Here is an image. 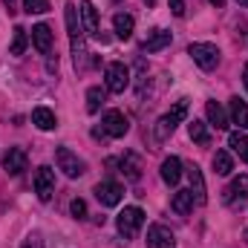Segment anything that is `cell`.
Masks as SVG:
<instances>
[{"label":"cell","instance_id":"cell-9","mask_svg":"<svg viewBox=\"0 0 248 248\" xmlns=\"http://www.w3.org/2000/svg\"><path fill=\"white\" fill-rule=\"evenodd\" d=\"M52 190H55V170L52 168H38L35 170V193L41 202H49L52 199Z\"/></svg>","mask_w":248,"mask_h":248},{"label":"cell","instance_id":"cell-26","mask_svg":"<svg viewBox=\"0 0 248 248\" xmlns=\"http://www.w3.org/2000/svg\"><path fill=\"white\" fill-rule=\"evenodd\" d=\"M26 46H29V35H26V29H23V26H15V35H12V46H9V52H12V55H23Z\"/></svg>","mask_w":248,"mask_h":248},{"label":"cell","instance_id":"cell-27","mask_svg":"<svg viewBox=\"0 0 248 248\" xmlns=\"http://www.w3.org/2000/svg\"><path fill=\"white\" fill-rule=\"evenodd\" d=\"M187 133H190V139L196 141V144H211V133H208V127H205V122H193L187 124Z\"/></svg>","mask_w":248,"mask_h":248},{"label":"cell","instance_id":"cell-37","mask_svg":"<svg viewBox=\"0 0 248 248\" xmlns=\"http://www.w3.org/2000/svg\"><path fill=\"white\" fill-rule=\"evenodd\" d=\"M246 237H248V231H246Z\"/></svg>","mask_w":248,"mask_h":248},{"label":"cell","instance_id":"cell-7","mask_svg":"<svg viewBox=\"0 0 248 248\" xmlns=\"http://www.w3.org/2000/svg\"><path fill=\"white\" fill-rule=\"evenodd\" d=\"M101 130H104V136L122 139V136H127V130H130V122H127V116L119 113V110H107L104 119H101Z\"/></svg>","mask_w":248,"mask_h":248},{"label":"cell","instance_id":"cell-19","mask_svg":"<svg viewBox=\"0 0 248 248\" xmlns=\"http://www.w3.org/2000/svg\"><path fill=\"white\" fill-rule=\"evenodd\" d=\"M170 208H173L179 217H187V214L193 211V193H190V187H187V190H176V193H173Z\"/></svg>","mask_w":248,"mask_h":248},{"label":"cell","instance_id":"cell-34","mask_svg":"<svg viewBox=\"0 0 248 248\" xmlns=\"http://www.w3.org/2000/svg\"><path fill=\"white\" fill-rule=\"evenodd\" d=\"M211 3H214L217 9H222V6H225V0H211Z\"/></svg>","mask_w":248,"mask_h":248},{"label":"cell","instance_id":"cell-31","mask_svg":"<svg viewBox=\"0 0 248 248\" xmlns=\"http://www.w3.org/2000/svg\"><path fill=\"white\" fill-rule=\"evenodd\" d=\"M23 248H44V243H41V234H29V237L23 240Z\"/></svg>","mask_w":248,"mask_h":248},{"label":"cell","instance_id":"cell-23","mask_svg":"<svg viewBox=\"0 0 248 248\" xmlns=\"http://www.w3.org/2000/svg\"><path fill=\"white\" fill-rule=\"evenodd\" d=\"M214 170H217V176H231L234 159H231L228 150H217V153H214Z\"/></svg>","mask_w":248,"mask_h":248},{"label":"cell","instance_id":"cell-18","mask_svg":"<svg viewBox=\"0 0 248 248\" xmlns=\"http://www.w3.org/2000/svg\"><path fill=\"white\" fill-rule=\"evenodd\" d=\"M32 124L41 127V130H55L58 127V119H55V113L49 107H35L32 110Z\"/></svg>","mask_w":248,"mask_h":248},{"label":"cell","instance_id":"cell-22","mask_svg":"<svg viewBox=\"0 0 248 248\" xmlns=\"http://www.w3.org/2000/svg\"><path fill=\"white\" fill-rule=\"evenodd\" d=\"M228 110H231V122L237 124V127H243V130H248V104L246 101L243 98H231Z\"/></svg>","mask_w":248,"mask_h":248},{"label":"cell","instance_id":"cell-35","mask_svg":"<svg viewBox=\"0 0 248 248\" xmlns=\"http://www.w3.org/2000/svg\"><path fill=\"white\" fill-rule=\"evenodd\" d=\"M237 3H240V6H243V9H248V0H237Z\"/></svg>","mask_w":248,"mask_h":248},{"label":"cell","instance_id":"cell-3","mask_svg":"<svg viewBox=\"0 0 248 248\" xmlns=\"http://www.w3.org/2000/svg\"><path fill=\"white\" fill-rule=\"evenodd\" d=\"M116 225H119V234L122 237H136L139 231H141V225H144V211L141 208H136V205H130V208H124L122 214L116 217Z\"/></svg>","mask_w":248,"mask_h":248},{"label":"cell","instance_id":"cell-32","mask_svg":"<svg viewBox=\"0 0 248 248\" xmlns=\"http://www.w3.org/2000/svg\"><path fill=\"white\" fill-rule=\"evenodd\" d=\"M170 12L176 17H185V0H170Z\"/></svg>","mask_w":248,"mask_h":248},{"label":"cell","instance_id":"cell-29","mask_svg":"<svg viewBox=\"0 0 248 248\" xmlns=\"http://www.w3.org/2000/svg\"><path fill=\"white\" fill-rule=\"evenodd\" d=\"M23 9L29 15H44V12H49V0H23Z\"/></svg>","mask_w":248,"mask_h":248},{"label":"cell","instance_id":"cell-24","mask_svg":"<svg viewBox=\"0 0 248 248\" xmlns=\"http://www.w3.org/2000/svg\"><path fill=\"white\" fill-rule=\"evenodd\" d=\"M237 196H240V199H248V176L246 173L237 176V179L228 185V190H225V199H228V202H234Z\"/></svg>","mask_w":248,"mask_h":248},{"label":"cell","instance_id":"cell-4","mask_svg":"<svg viewBox=\"0 0 248 248\" xmlns=\"http://www.w3.org/2000/svg\"><path fill=\"white\" fill-rule=\"evenodd\" d=\"M104 78H107V90H110V93H124V90L130 87V69H127L122 61L107 63Z\"/></svg>","mask_w":248,"mask_h":248},{"label":"cell","instance_id":"cell-15","mask_svg":"<svg viewBox=\"0 0 248 248\" xmlns=\"http://www.w3.org/2000/svg\"><path fill=\"white\" fill-rule=\"evenodd\" d=\"M187 179H190V193H193V199L199 202V205H205L208 202V193H205V179H202V170L193 165V168H187Z\"/></svg>","mask_w":248,"mask_h":248},{"label":"cell","instance_id":"cell-13","mask_svg":"<svg viewBox=\"0 0 248 248\" xmlns=\"http://www.w3.org/2000/svg\"><path fill=\"white\" fill-rule=\"evenodd\" d=\"M32 44H35V49H38V52L49 55V52H52V29H49L46 23L32 26Z\"/></svg>","mask_w":248,"mask_h":248},{"label":"cell","instance_id":"cell-5","mask_svg":"<svg viewBox=\"0 0 248 248\" xmlns=\"http://www.w3.org/2000/svg\"><path fill=\"white\" fill-rule=\"evenodd\" d=\"M187 55L199 63L202 69H217V63H219V49L214 44H190Z\"/></svg>","mask_w":248,"mask_h":248},{"label":"cell","instance_id":"cell-14","mask_svg":"<svg viewBox=\"0 0 248 248\" xmlns=\"http://www.w3.org/2000/svg\"><path fill=\"white\" fill-rule=\"evenodd\" d=\"M162 179L168 185H179V179H182V159L179 156H168L162 162Z\"/></svg>","mask_w":248,"mask_h":248},{"label":"cell","instance_id":"cell-21","mask_svg":"<svg viewBox=\"0 0 248 248\" xmlns=\"http://www.w3.org/2000/svg\"><path fill=\"white\" fill-rule=\"evenodd\" d=\"M205 113H208V122L214 124L217 130H228V124H231L228 122V113H225L217 101H208V104H205Z\"/></svg>","mask_w":248,"mask_h":248},{"label":"cell","instance_id":"cell-1","mask_svg":"<svg viewBox=\"0 0 248 248\" xmlns=\"http://www.w3.org/2000/svg\"><path fill=\"white\" fill-rule=\"evenodd\" d=\"M63 20H66V32H69V44H72V58H75V69H84V58H87V49H84V26L78 23V9L75 3H66L63 6Z\"/></svg>","mask_w":248,"mask_h":248},{"label":"cell","instance_id":"cell-6","mask_svg":"<svg viewBox=\"0 0 248 248\" xmlns=\"http://www.w3.org/2000/svg\"><path fill=\"white\" fill-rule=\"evenodd\" d=\"M55 165H58V170H63L69 179H78V176L84 173V162H81L69 147H58V150H55Z\"/></svg>","mask_w":248,"mask_h":248},{"label":"cell","instance_id":"cell-2","mask_svg":"<svg viewBox=\"0 0 248 248\" xmlns=\"http://www.w3.org/2000/svg\"><path fill=\"white\" fill-rule=\"evenodd\" d=\"M185 113H187V101L182 98L168 116H162L159 122H156V127H153V139L156 141H168V136H173V130H176V124L185 119Z\"/></svg>","mask_w":248,"mask_h":248},{"label":"cell","instance_id":"cell-10","mask_svg":"<svg viewBox=\"0 0 248 248\" xmlns=\"http://www.w3.org/2000/svg\"><path fill=\"white\" fill-rule=\"evenodd\" d=\"M147 248H176V237L165 225H150L147 228Z\"/></svg>","mask_w":248,"mask_h":248},{"label":"cell","instance_id":"cell-12","mask_svg":"<svg viewBox=\"0 0 248 248\" xmlns=\"http://www.w3.org/2000/svg\"><path fill=\"white\" fill-rule=\"evenodd\" d=\"M81 26H84V32L87 35H101V26H98V12H95V6L90 3V0H81Z\"/></svg>","mask_w":248,"mask_h":248},{"label":"cell","instance_id":"cell-16","mask_svg":"<svg viewBox=\"0 0 248 248\" xmlns=\"http://www.w3.org/2000/svg\"><path fill=\"white\" fill-rule=\"evenodd\" d=\"M165 46H170V32H165V29H153V32L147 35V41L141 44L144 52H159V49H165Z\"/></svg>","mask_w":248,"mask_h":248},{"label":"cell","instance_id":"cell-25","mask_svg":"<svg viewBox=\"0 0 248 248\" xmlns=\"http://www.w3.org/2000/svg\"><path fill=\"white\" fill-rule=\"evenodd\" d=\"M104 101H107V90H101V87H90L87 90V113H98Z\"/></svg>","mask_w":248,"mask_h":248},{"label":"cell","instance_id":"cell-11","mask_svg":"<svg viewBox=\"0 0 248 248\" xmlns=\"http://www.w3.org/2000/svg\"><path fill=\"white\" fill-rule=\"evenodd\" d=\"M26 165H29L26 150H23V147H9V153H6V159H3V170H6L9 176H20V173L26 170Z\"/></svg>","mask_w":248,"mask_h":248},{"label":"cell","instance_id":"cell-36","mask_svg":"<svg viewBox=\"0 0 248 248\" xmlns=\"http://www.w3.org/2000/svg\"><path fill=\"white\" fill-rule=\"evenodd\" d=\"M144 6H156V0H144Z\"/></svg>","mask_w":248,"mask_h":248},{"label":"cell","instance_id":"cell-17","mask_svg":"<svg viewBox=\"0 0 248 248\" xmlns=\"http://www.w3.org/2000/svg\"><path fill=\"white\" fill-rule=\"evenodd\" d=\"M119 165H122V173L130 182H139V179H141V162H139V156L124 153L122 159H119Z\"/></svg>","mask_w":248,"mask_h":248},{"label":"cell","instance_id":"cell-20","mask_svg":"<svg viewBox=\"0 0 248 248\" xmlns=\"http://www.w3.org/2000/svg\"><path fill=\"white\" fill-rule=\"evenodd\" d=\"M133 26H136V20H133V15H127V12H119V15L113 17V29H116V35H119L122 41H130V38H133Z\"/></svg>","mask_w":248,"mask_h":248},{"label":"cell","instance_id":"cell-30","mask_svg":"<svg viewBox=\"0 0 248 248\" xmlns=\"http://www.w3.org/2000/svg\"><path fill=\"white\" fill-rule=\"evenodd\" d=\"M69 211H72L75 219H84V217H87V202H84V199H72V202H69Z\"/></svg>","mask_w":248,"mask_h":248},{"label":"cell","instance_id":"cell-8","mask_svg":"<svg viewBox=\"0 0 248 248\" xmlns=\"http://www.w3.org/2000/svg\"><path fill=\"white\" fill-rule=\"evenodd\" d=\"M95 199H98L101 205H107V208H116L124 199V187L119 185V182H113V179H104V182L95 185Z\"/></svg>","mask_w":248,"mask_h":248},{"label":"cell","instance_id":"cell-28","mask_svg":"<svg viewBox=\"0 0 248 248\" xmlns=\"http://www.w3.org/2000/svg\"><path fill=\"white\" fill-rule=\"evenodd\" d=\"M228 147H231L243 162H248V139L243 133H231V136H228Z\"/></svg>","mask_w":248,"mask_h":248},{"label":"cell","instance_id":"cell-33","mask_svg":"<svg viewBox=\"0 0 248 248\" xmlns=\"http://www.w3.org/2000/svg\"><path fill=\"white\" fill-rule=\"evenodd\" d=\"M243 81H246V90H248V63H246V69H243Z\"/></svg>","mask_w":248,"mask_h":248}]
</instances>
